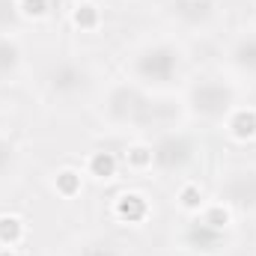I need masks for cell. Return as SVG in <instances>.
Wrapping results in <instances>:
<instances>
[{"label": "cell", "instance_id": "6da1fadb", "mask_svg": "<svg viewBox=\"0 0 256 256\" xmlns=\"http://www.w3.org/2000/svg\"><path fill=\"white\" fill-rule=\"evenodd\" d=\"M188 104L202 120H224L236 108V90L220 78H202L188 92Z\"/></svg>", "mask_w": 256, "mask_h": 256}, {"label": "cell", "instance_id": "7a4b0ae2", "mask_svg": "<svg viewBox=\"0 0 256 256\" xmlns=\"http://www.w3.org/2000/svg\"><path fill=\"white\" fill-rule=\"evenodd\" d=\"M182 68V51L170 42L143 48L134 57V74L146 84H170Z\"/></svg>", "mask_w": 256, "mask_h": 256}, {"label": "cell", "instance_id": "3957f363", "mask_svg": "<svg viewBox=\"0 0 256 256\" xmlns=\"http://www.w3.org/2000/svg\"><path fill=\"white\" fill-rule=\"evenodd\" d=\"M104 110L114 122H137V126H146L152 120V104L149 98L131 86V84H116L110 92H108V102H104Z\"/></svg>", "mask_w": 256, "mask_h": 256}, {"label": "cell", "instance_id": "277c9868", "mask_svg": "<svg viewBox=\"0 0 256 256\" xmlns=\"http://www.w3.org/2000/svg\"><path fill=\"white\" fill-rule=\"evenodd\" d=\"M194 152H196V146H194V140L188 134H182V131H167V134H161V137L155 140V146H152V164H155L161 173H179V170H185L194 161Z\"/></svg>", "mask_w": 256, "mask_h": 256}, {"label": "cell", "instance_id": "5b68a950", "mask_svg": "<svg viewBox=\"0 0 256 256\" xmlns=\"http://www.w3.org/2000/svg\"><path fill=\"white\" fill-rule=\"evenodd\" d=\"M220 202L230 206V208L254 212L256 208V170L254 167L230 170L220 179Z\"/></svg>", "mask_w": 256, "mask_h": 256}, {"label": "cell", "instance_id": "8992f818", "mask_svg": "<svg viewBox=\"0 0 256 256\" xmlns=\"http://www.w3.org/2000/svg\"><path fill=\"white\" fill-rule=\"evenodd\" d=\"M90 86V72L74 60H63L51 68L48 74V90L60 98H74Z\"/></svg>", "mask_w": 256, "mask_h": 256}, {"label": "cell", "instance_id": "52a82bcc", "mask_svg": "<svg viewBox=\"0 0 256 256\" xmlns=\"http://www.w3.org/2000/svg\"><path fill=\"white\" fill-rule=\"evenodd\" d=\"M230 60H232V66L238 72L256 78V33H248V36L236 39V45L230 51Z\"/></svg>", "mask_w": 256, "mask_h": 256}, {"label": "cell", "instance_id": "ba28073f", "mask_svg": "<svg viewBox=\"0 0 256 256\" xmlns=\"http://www.w3.org/2000/svg\"><path fill=\"white\" fill-rule=\"evenodd\" d=\"M188 242H191L194 248H200V250H212L220 242V230H214L206 220H194L191 226H188Z\"/></svg>", "mask_w": 256, "mask_h": 256}, {"label": "cell", "instance_id": "9c48e42d", "mask_svg": "<svg viewBox=\"0 0 256 256\" xmlns=\"http://www.w3.org/2000/svg\"><path fill=\"white\" fill-rule=\"evenodd\" d=\"M116 214H120L122 220H128V224L143 220V218H146V200L137 196V194H122V196L116 200Z\"/></svg>", "mask_w": 256, "mask_h": 256}, {"label": "cell", "instance_id": "30bf717a", "mask_svg": "<svg viewBox=\"0 0 256 256\" xmlns=\"http://www.w3.org/2000/svg\"><path fill=\"white\" fill-rule=\"evenodd\" d=\"M230 131L236 137H254L256 134V110L248 108V110H236L230 116Z\"/></svg>", "mask_w": 256, "mask_h": 256}, {"label": "cell", "instance_id": "8fae6325", "mask_svg": "<svg viewBox=\"0 0 256 256\" xmlns=\"http://www.w3.org/2000/svg\"><path fill=\"white\" fill-rule=\"evenodd\" d=\"M114 170H116V158H114L110 152H96V155L90 158V173H92V176H98V179H110Z\"/></svg>", "mask_w": 256, "mask_h": 256}, {"label": "cell", "instance_id": "7c38bea8", "mask_svg": "<svg viewBox=\"0 0 256 256\" xmlns=\"http://www.w3.org/2000/svg\"><path fill=\"white\" fill-rule=\"evenodd\" d=\"M21 230H24V226H21V220H18L15 214H3V218H0V244H6V248L15 244V242L21 238Z\"/></svg>", "mask_w": 256, "mask_h": 256}, {"label": "cell", "instance_id": "4fadbf2b", "mask_svg": "<svg viewBox=\"0 0 256 256\" xmlns=\"http://www.w3.org/2000/svg\"><path fill=\"white\" fill-rule=\"evenodd\" d=\"M74 24H78L80 30H92V27L98 24V9H96L92 3L78 6V12H74Z\"/></svg>", "mask_w": 256, "mask_h": 256}, {"label": "cell", "instance_id": "5bb4252c", "mask_svg": "<svg viewBox=\"0 0 256 256\" xmlns=\"http://www.w3.org/2000/svg\"><path fill=\"white\" fill-rule=\"evenodd\" d=\"M78 188H80V173L78 170H63L57 176V191L63 194V196H74Z\"/></svg>", "mask_w": 256, "mask_h": 256}, {"label": "cell", "instance_id": "9a60e30c", "mask_svg": "<svg viewBox=\"0 0 256 256\" xmlns=\"http://www.w3.org/2000/svg\"><path fill=\"white\" fill-rule=\"evenodd\" d=\"M18 63V48L9 39H0V72H9Z\"/></svg>", "mask_w": 256, "mask_h": 256}, {"label": "cell", "instance_id": "2e32d148", "mask_svg": "<svg viewBox=\"0 0 256 256\" xmlns=\"http://www.w3.org/2000/svg\"><path fill=\"white\" fill-rule=\"evenodd\" d=\"M78 256H122L114 244H108V242H90V244H84Z\"/></svg>", "mask_w": 256, "mask_h": 256}, {"label": "cell", "instance_id": "e0dca14e", "mask_svg": "<svg viewBox=\"0 0 256 256\" xmlns=\"http://www.w3.org/2000/svg\"><path fill=\"white\" fill-rule=\"evenodd\" d=\"M12 164H15V146L0 137V176H3L6 170H12Z\"/></svg>", "mask_w": 256, "mask_h": 256}, {"label": "cell", "instance_id": "ac0fdd59", "mask_svg": "<svg viewBox=\"0 0 256 256\" xmlns=\"http://www.w3.org/2000/svg\"><path fill=\"white\" fill-rule=\"evenodd\" d=\"M126 158L134 164V167H143V164H149V167H152V146H149V149H146V146H134Z\"/></svg>", "mask_w": 256, "mask_h": 256}, {"label": "cell", "instance_id": "d6986e66", "mask_svg": "<svg viewBox=\"0 0 256 256\" xmlns=\"http://www.w3.org/2000/svg\"><path fill=\"white\" fill-rule=\"evenodd\" d=\"M24 15H33V18H39V15H45V9H48V0H21V6H18Z\"/></svg>", "mask_w": 256, "mask_h": 256}, {"label": "cell", "instance_id": "ffe728a7", "mask_svg": "<svg viewBox=\"0 0 256 256\" xmlns=\"http://www.w3.org/2000/svg\"><path fill=\"white\" fill-rule=\"evenodd\" d=\"M12 15H15V3H12V0H0V27L9 24Z\"/></svg>", "mask_w": 256, "mask_h": 256}, {"label": "cell", "instance_id": "44dd1931", "mask_svg": "<svg viewBox=\"0 0 256 256\" xmlns=\"http://www.w3.org/2000/svg\"><path fill=\"white\" fill-rule=\"evenodd\" d=\"M182 202H185V206H200V194L194 191V188H185V191H182Z\"/></svg>", "mask_w": 256, "mask_h": 256}]
</instances>
